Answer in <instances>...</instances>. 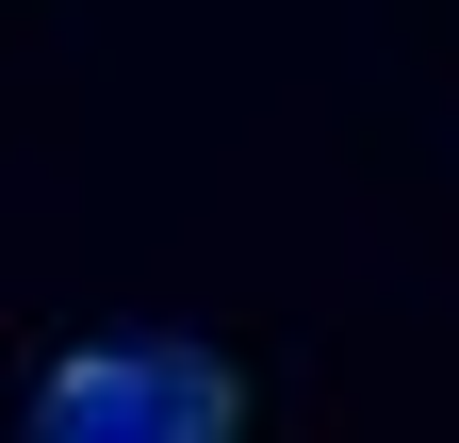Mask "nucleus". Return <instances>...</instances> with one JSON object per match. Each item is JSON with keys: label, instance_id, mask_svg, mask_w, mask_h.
I'll use <instances>...</instances> for the list:
<instances>
[{"label": "nucleus", "instance_id": "nucleus-1", "mask_svg": "<svg viewBox=\"0 0 459 443\" xmlns=\"http://www.w3.org/2000/svg\"><path fill=\"white\" fill-rule=\"evenodd\" d=\"M247 378L213 345H66L33 378V443H230Z\"/></svg>", "mask_w": 459, "mask_h": 443}]
</instances>
